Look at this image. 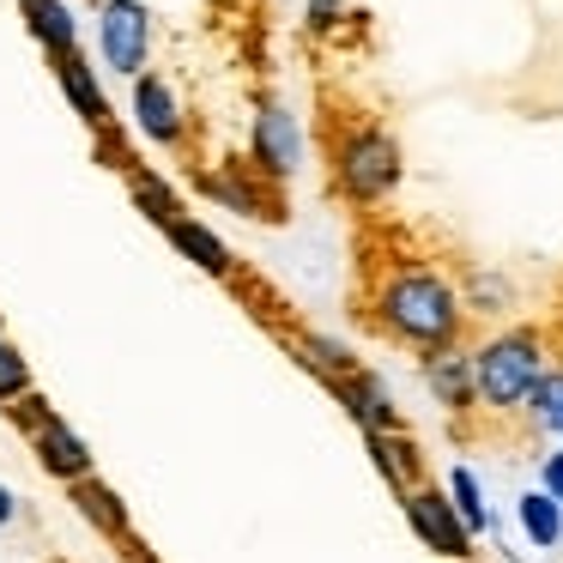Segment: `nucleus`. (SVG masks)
Segmentation results:
<instances>
[{
  "label": "nucleus",
  "instance_id": "nucleus-1",
  "mask_svg": "<svg viewBox=\"0 0 563 563\" xmlns=\"http://www.w3.org/2000/svg\"><path fill=\"white\" fill-rule=\"evenodd\" d=\"M364 321L382 333L388 345H406V352H442V345H466V291L449 267L437 261H388L376 273L364 297Z\"/></svg>",
  "mask_w": 563,
  "mask_h": 563
},
{
  "label": "nucleus",
  "instance_id": "nucleus-2",
  "mask_svg": "<svg viewBox=\"0 0 563 563\" xmlns=\"http://www.w3.org/2000/svg\"><path fill=\"white\" fill-rule=\"evenodd\" d=\"M406 176V152L376 115H333L328 122V183L352 212H376Z\"/></svg>",
  "mask_w": 563,
  "mask_h": 563
},
{
  "label": "nucleus",
  "instance_id": "nucleus-3",
  "mask_svg": "<svg viewBox=\"0 0 563 563\" xmlns=\"http://www.w3.org/2000/svg\"><path fill=\"white\" fill-rule=\"evenodd\" d=\"M558 364V340L539 321H509L473 345V376H478V412L485 418H521L545 369Z\"/></svg>",
  "mask_w": 563,
  "mask_h": 563
},
{
  "label": "nucleus",
  "instance_id": "nucleus-4",
  "mask_svg": "<svg viewBox=\"0 0 563 563\" xmlns=\"http://www.w3.org/2000/svg\"><path fill=\"white\" fill-rule=\"evenodd\" d=\"M249 164L279 188L303 170V128H297L291 103L273 98V91H261L255 115H249Z\"/></svg>",
  "mask_w": 563,
  "mask_h": 563
},
{
  "label": "nucleus",
  "instance_id": "nucleus-5",
  "mask_svg": "<svg viewBox=\"0 0 563 563\" xmlns=\"http://www.w3.org/2000/svg\"><path fill=\"white\" fill-rule=\"evenodd\" d=\"M152 43L158 31H152L146 0H98V55L110 74H122L128 86L152 74Z\"/></svg>",
  "mask_w": 563,
  "mask_h": 563
},
{
  "label": "nucleus",
  "instance_id": "nucleus-6",
  "mask_svg": "<svg viewBox=\"0 0 563 563\" xmlns=\"http://www.w3.org/2000/svg\"><path fill=\"white\" fill-rule=\"evenodd\" d=\"M400 515H406V527L418 533V545H424L430 558H442V563H466V558H473L478 533L461 521L449 485H418V490H406V497H400Z\"/></svg>",
  "mask_w": 563,
  "mask_h": 563
},
{
  "label": "nucleus",
  "instance_id": "nucleus-7",
  "mask_svg": "<svg viewBox=\"0 0 563 563\" xmlns=\"http://www.w3.org/2000/svg\"><path fill=\"white\" fill-rule=\"evenodd\" d=\"M200 195L219 200V207H231V212H243V219H261V224L285 219V188L267 183V176H261L255 164H243V158L212 164V170L200 176Z\"/></svg>",
  "mask_w": 563,
  "mask_h": 563
},
{
  "label": "nucleus",
  "instance_id": "nucleus-8",
  "mask_svg": "<svg viewBox=\"0 0 563 563\" xmlns=\"http://www.w3.org/2000/svg\"><path fill=\"white\" fill-rule=\"evenodd\" d=\"M134 134L146 140V146H188V110L183 98H176V86L164 74H140L134 79Z\"/></svg>",
  "mask_w": 563,
  "mask_h": 563
},
{
  "label": "nucleus",
  "instance_id": "nucleus-9",
  "mask_svg": "<svg viewBox=\"0 0 563 563\" xmlns=\"http://www.w3.org/2000/svg\"><path fill=\"white\" fill-rule=\"evenodd\" d=\"M418 376H424L430 400L449 418H473L478 412V376H473V345H442V352L418 357Z\"/></svg>",
  "mask_w": 563,
  "mask_h": 563
},
{
  "label": "nucleus",
  "instance_id": "nucleus-10",
  "mask_svg": "<svg viewBox=\"0 0 563 563\" xmlns=\"http://www.w3.org/2000/svg\"><path fill=\"white\" fill-rule=\"evenodd\" d=\"M333 400L345 406V418H352L364 437H388V430H406V418H400V406H394V394H388V382L376 376V369H364L357 364L352 376H340L333 382Z\"/></svg>",
  "mask_w": 563,
  "mask_h": 563
},
{
  "label": "nucleus",
  "instance_id": "nucleus-11",
  "mask_svg": "<svg viewBox=\"0 0 563 563\" xmlns=\"http://www.w3.org/2000/svg\"><path fill=\"white\" fill-rule=\"evenodd\" d=\"M67 503H74V515H79V521H86L98 539H103V545H128V539L140 533V527H134V509L122 503V490L103 485L98 473L79 478V485H67Z\"/></svg>",
  "mask_w": 563,
  "mask_h": 563
},
{
  "label": "nucleus",
  "instance_id": "nucleus-12",
  "mask_svg": "<svg viewBox=\"0 0 563 563\" xmlns=\"http://www.w3.org/2000/svg\"><path fill=\"white\" fill-rule=\"evenodd\" d=\"M31 454H37V466H43L49 478H62V485H79V478L98 473V454L86 449V437H79V430L67 424L62 412H55L49 424L31 437Z\"/></svg>",
  "mask_w": 563,
  "mask_h": 563
},
{
  "label": "nucleus",
  "instance_id": "nucleus-13",
  "mask_svg": "<svg viewBox=\"0 0 563 563\" xmlns=\"http://www.w3.org/2000/svg\"><path fill=\"white\" fill-rule=\"evenodd\" d=\"M364 449H369V461H376L382 485L394 490V503H400L406 490L430 485V473H424V454H418L412 430H388V437H364Z\"/></svg>",
  "mask_w": 563,
  "mask_h": 563
},
{
  "label": "nucleus",
  "instance_id": "nucleus-14",
  "mask_svg": "<svg viewBox=\"0 0 563 563\" xmlns=\"http://www.w3.org/2000/svg\"><path fill=\"white\" fill-rule=\"evenodd\" d=\"M55 86H62V98L74 103V115L91 128V134H110V103H103L98 67H91L86 55H67V62H55Z\"/></svg>",
  "mask_w": 563,
  "mask_h": 563
},
{
  "label": "nucleus",
  "instance_id": "nucleus-15",
  "mask_svg": "<svg viewBox=\"0 0 563 563\" xmlns=\"http://www.w3.org/2000/svg\"><path fill=\"white\" fill-rule=\"evenodd\" d=\"M164 236H170V243H176V255H188V261H195L200 273H212V279H231V273H236L231 249H224L219 236H212L207 224L195 219V212H183V219H176V224H164Z\"/></svg>",
  "mask_w": 563,
  "mask_h": 563
},
{
  "label": "nucleus",
  "instance_id": "nucleus-16",
  "mask_svg": "<svg viewBox=\"0 0 563 563\" xmlns=\"http://www.w3.org/2000/svg\"><path fill=\"white\" fill-rule=\"evenodd\" d=\"M25 25H31V37L43 43L49 62L79 55V19L67 13V0H37V7H25Z\"/></svg>",
  "mask_w": 563,
  "mask_h": 563
},
{
  "label": "nucleus",
  "instance_id": "nucleus-17",
  "mask_svg": "<svg viewBox=\"0 0 563 563\" xmlns=\"http://www.w3.org/2000/svg\"><path fill=\"white\" fill-rule=\"evenodd\" d=\"M291 352H297V364H303V369H316V376H321V388H333L340 376H352V369H357V357L345 352L333 333H316V328L291 333Z\"/></svg>",
  "mask_w": 563,
  "mask_h": 563
},
{
  "label": "nucleus",
  "instance_id": "nucleus-18",
  "mask_svg": "<svg viewBox=\"0 0 563 563\" xmlns=\"http://www.w3.org/2000/svg\"><path fill=\"white\" fill-rule=\"evenodd\" d=\"M515 521H521V533H527V545H533V551L563 545V503L545 497V490H527V497L515 503Z\"/></svg>",
  "mask_w": 563,
  "mask_h": 563
},
{
  "label": "nucleus",
  "instance_id": "nucleus-19",
  "mask_svg": "<svg viewBox=\"0 0 563 563\" xmlns=\"http://www.w3.org/2000/svg\"><path fill=\"white\" fill-rule=\"evenodd\" d=\"M128 195H134V207L146 212V219L158 224V231H164V224H176V219L188 212V207H183V195H176V188L164 183L158 170H128Z\"/></svg>",
  "mask_w": 563,
  "mask_h": 563
},
{
  "label": "nucleus",
  "instance_id": "nucleus-20",
  "mask_svg": "<svg viewBox=\"0 0 563 563\" xmlns=\"http://www.w3.org/2000/svg\"><path fill=\"white\" fill-rule=\"evenodd\" d=\"M449 497H454V509H461V521L473 527V533H490V503H485V485H478L473 466H454L449 473Z\"/></svg>",
  "mask_w": 563,
  "mask_h": 563
},
{
  "label": "nucleus",
  "instance_id": "nucleus-21",
  "mask_svg": "<svg viewBox=\"0 0 563 563\" xmlns=\"http://www.w3.org/2000/svg\"><path fill=\"white\" fill-rule=\"evenodd\" d=\"M521 418H527L533 430H551V437H558V424H563V364L545 369V382L533 388V400H527Z\"/></svg>",
  "mask_w": 563,
  "mask_h": 563
},
{
  "label": "nucleus",
  "instance_id": "nucleus-22",
  "mask_svg": "<svg viewBox=\"0 0 563 563\" xmlns=\"http://www.w3.org/2000/svg\"><path fill=\"white\" fill-rule=\"evenodd\" d=\"M25 394H37V382H31V357L0 333V406H19Z\"/></svg>",
  "mask_w": 563,
  "mask_h": 563
},
{
  "label": "nucleus",
  "instance_id": "nucleus-23",
  "mask_svg": "<svg viewBox=\"0 0 563 563\" xmlns=\"http://www.w3.org/2000/svg\"><path fill=\"white\" fill-rule=\"evenodd\" d=\"M461 291H466V309H473V316H503V303H509V285H503L497 273H466Z\"/></svg>",
  "mask_w": 563,
  "mask_h": 563
},
{
  "label": "nucleus",
  "instance_id": "nucleus-24",
  "mask_svg": "<svg viewBox=\"0 0 563 563\" xmlns=\"http://www.w3.org/2000/svg\"><path fill=\"white\" fill-rule=\"evenodd\" d=\"M352 19V0H303V31L309 37H333Z\"/></svg>",
  "mask_w": 563,
  "mask_h": 563
},
{
  "label": "nucleus",
  "instance_id": "nucleus-25",
  "mask_svg": "<svg viewBox=\"0 0 563 563\" xmlns=\"http://www.w3.org/2000/svg\"><path fill=\"white\" fill-rule=\"evenodd\" d=\"M7 418H13V424L25 430V442H31V437H37V430L55 418V406H49V394H25L19 406H7Z\"/></svg>",
  "mask_w": 563,
  "mask_h": 563
},
{
  "label": "nucleus",
  "instance_id": "nucleus-26",
  "mask_svg": "<svg viewBox=\"0 0 563 563\" xmlns=\"http://www.w3.org/2000/svg\"><path fill=\"white\" fill-rule=\"evenodd\" d=\"M539 490L563 503V442H558V449H545V454H539Z\"/></svg>",
  "mask_w": 563,
  "mask_h": 563
},
{
  "label": "nucleus",
  "instance_id": "nucleus-27",
  "mask_svg": "<svg viewBox=\"0 0 563 563\" xmlns=\"http://www.w3.org/2000/svg\"><path fill=\"white\" fill-rule=\"evenodd\" d=\"M13 521H19V497L0 485V527H13Z\"/></svg>",
  "mask_w": 563,
  "mask_h": 563
},
{
  "label": "nucleus",
  "instance_id": "nucleus-28",
  "mask_svg": "<svg viewBox=\"0 0 563 563\" xmlns=\"http://www.w3.org/2000/svg\"><path fill=\"white\" fill-rule=\"evenodd\" d=\"M551 340H563V316H558V328H551Z\"/></svg>",
  "mask_w": 563,
  "mask_h": 563
},
{
  "label": "nucleus",
  "instance_id": "nucleus-29",
  "mask_svg": "<svg viewBox=\"0 0 563 563\" xmlns=\"http://www.w3.org/2000/svg\"><path fill=\"white\" fill-rule=\"evenodd\" d=\"M19 7H37V0H19Z\"/></svg>",
  "mask_w": 563,
  "mask_h": 563
},
{
  "label": "nucleus",
  "instance_id": "nucleus-30",
  "mask_svg": "<svg viewBox=\"0 0 563 563\" xmlns=\"http://www.w3.org/2000/svg\"><path fill=\"white\" fill-rule=\"evenodd\" d=\"M558 437H563V424H558Z\"/></svg>",
  "mask_w": 563,
  "mask_h": 563
},
{
  "label": "nucleus",
  "instance_id": "nucleus-31",
  "mask_svg": "<svg viewBox=\"0 0 563 563\" xmlns=\"http://www.w3.org/2000/svg\"><path fill=\"white\" fill-rule=\"evenodd\" d=\"M466 563H478V558H466Z\"/></svg>",
  "mask_w": 563,
  "mask_h": 563
},
{
  "label": "nucleus",
  "instance_id": "nucleus-32",
  "mask_svg": "<svg viewBox=\"0 0 563 563\" xmlns=\"http://www.w3.org/2000/svg\"><path fill=\"white\" fill-rule=\"evenodd\" d=\"M0 333H7V328H0Z\"/></svg>",
  "mask_w": 563,
  "mask_h": 563
}]
</instances>
